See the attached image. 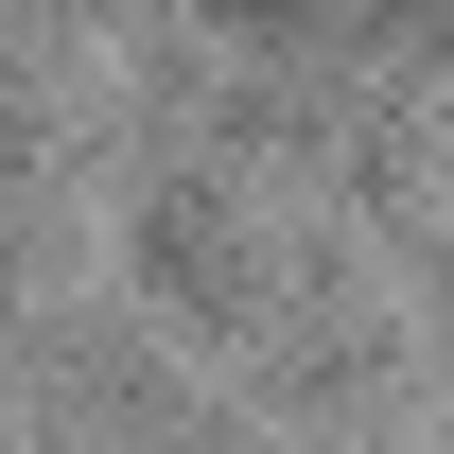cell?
<instances>
[{
	"instance_id": "1",
	"label": "cell",
	"mask_w": 454,
	"mask_h": 454,
	"mask_svg": "<svg viewBox=\"0 0 454 454\" xmlns=\"http://www.w3.org/2000/svg\"><path fill=\"white\" fill-rule=\"evenodd\" d=\"M227 18H280V0H227Z\"/></svg>"
}]
</instances>
